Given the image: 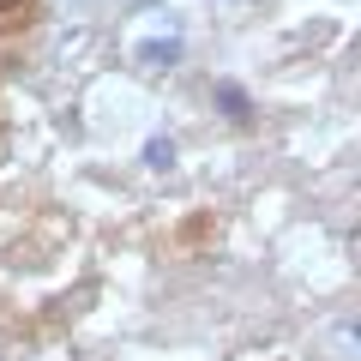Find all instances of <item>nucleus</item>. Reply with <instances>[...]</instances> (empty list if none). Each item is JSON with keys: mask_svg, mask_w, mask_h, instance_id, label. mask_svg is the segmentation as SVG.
<instances>
[{"mask_svg": "<svg viewBox=\"0 0 361 361\" xmlns=\"http://www.w3.org/2000/svg\"><path fill=\"white\" fill-rule=\"evenodd\" d=\"M30 18H37V0H0V37L6 30H25Z\"/></svg>", "mask_w": 361, "mask_h": 361, "instance_id": "f257e3e1", "label": "nucleus"}]
</instances>
